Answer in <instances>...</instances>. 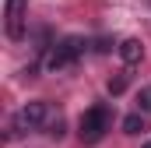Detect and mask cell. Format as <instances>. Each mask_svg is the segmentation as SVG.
Wrapping results in <instances>:
<instances>
[{
    "label": "cell",
    "instance_id": "ba28073f",
    "mask_svg": "<svg viewBox=\"0 0 151 148\" xmlns=\"http://www.w3.org/2000/svg\"><path fill=\"white\" fill-rule=\"evenodd\" d=\"M109 92H113V95L127 92V74H119V78H113V81H109Z\"/></svg>",
    "mask_w": 151,
    "mask_h": 148
},
{
    "label": "cell",
    "instance_id": "52a82bcc",
    "mask_svg": "<svg viewBox=\"0 0 151 148\" xmlns=\"http://www.w3.org/2000/svg\"><path fill=\"white\" fill-rule=\"evenodd\" d=\"M137 102H141V110H144V113H151V85H144V88H141Z\"/></svg>",
    "mask_w": 151,
    "mask_h": 148
},
{
    "label": "cell",
    "instance_id": "277c9868",
    "mask_svg": "<svg viewBox=\"0 0 151 148\" xmlns=\"http://www.w3.org/2000/svg\"><path fill=\"white\" fill-rule=\"evenodd\" d=\"M25 18H28V0H4V32H7V39L25 36Z\"/></svg>",
    "mask_w": 151,
    "mask_h": 148
},
{
    "label": "cell",
    "instance_id": "3957f363",
    "mask_svg": "<svg viewBox=\"0 0 151 148\" xmlns=\"http://www.w3.org/2000/svg\"><path fill=\"white\" fill-rule=\"evenodd\" d=\"M46 120H49V106H46L42 99H35V102H25L21 110L14 113V134L35 131V127H42Z\"/></svg>",
    "mask_w": 151,
    "mask_h": 148
},
{
    "label": "cell",
    "instance_id": "7a4b0ae2",
    "mask_svg": "<svg viewBox=\"0 0 151 148\" xmlns=\"http://www.w3.org/2000/svg\"><path fill=\"white\" fill-rule=\"evenodd\" d=\"M84 39H77V36H67V39H60V42H53V49H49V57H46V71H67V67H74L77 64V57L84 53Z\"/></svg>",
    "mask_w": 151,
    "mask_h": 148
},
{
    "label": "cell",
    "instance_id": "5b68a950",
    "mask_svg": "<svg viewBox=\"0 0 151 148\" xmlns=\"http://www.w3.org/2000/svg\"><path fill=\"white\" fill-rule=\"evenodd\" d=\"M141 57H144V46H141V39H123V42H119V60H123L127 67L141 64Z\"/></svg>",
    "mask_w": 151,
    "mask_h": 148
},
{
    "label": "cell",
    "instance_id": "9c48e42d",
    "mask_svg": "<svg viewBox=\"0 0 151 148\" xmlns=\"http://www.w3.org/2000/svg\"><path fill=\"white\" fill-rule=\"evenodd\" d=\"M144 148H151V141H148V145H144Z\"/></svg>",
    "mask_w": 151,
    "mask_h": 148
},
{
    "label": "cell",
    "instance_id": "6da1fadb",
    "mask_svg": "<svg viewBox=\"0 0 151 148\" xmlns=\"http://www.w3.org/2000/svg\"><path fill=\"white\" fill-rule=\"evenodd\" d=\"M113 127V110L109 106H88V110L81 113V120H77V134H81V141L84 145H95V141H102L106 138V131Z\"/></svg>",
    "mask_w": 151,
    "mask_h": 148
},
{
    "label": "cell",
    "instance_id": "8992f818",
    "mask_svg": "<svg viewBox=\"0 0 151 148\" xmlns=\"http://www.w3.org/2000/svg\"><path fill=\"white\" fill-rule=\"evenodd\" d=\"M123 131H127V134H141V131H144V120H141V113H130V116L123 120Z\"/></svg>",
    "mask_w": 151,
    "mask_h": 148
}]
</instances>
